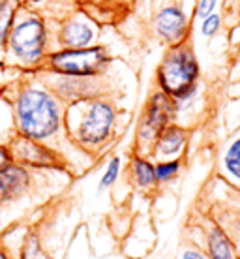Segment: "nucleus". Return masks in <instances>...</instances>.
I'll list each match as a JSON object with an SVG mask.
<instances>
[{
	"label": "nucleus",
	"instance_id": "obj_1",
	"mask_svg": "<svg viewBox=\"0 0 240 259\" xmlns=\"http://www.w3.org/2000/svg\"><path fill=\"white\" fill-rule=\"evenodd\" d=\"M13 118L19 136L39 141L49 147V141L64 126V102L36 73H23L12 84Z\"/></svg>",
	"mask_w": 240,
	"mask_h": 259
},
{
	"label": "nucleus",
	"instance_id": "obj_2",
	"mask_svg": "<svg viewBox=\"0 0 240 259\" xmlns=\"http://www.w3.org/2000/svg\"><path fill=\"white\" fill-rule=\"evenodd\" d=\"M53 49L51 19L34 4H19L2 57L4 64L21 73H36Z\"/></svg>",
	"mask_w": 240,
	"mask_h": 259
},
{
	"label": "nucleus",
	"instance_id": "obj_3",
	"mask_svg": "<svg viewBox=\"0 0 240 259\" xmlns=\"http://www.w3.org/2000/svg\"><path fill=\"white\" fill-rule=\"evenodd\" d=\"M201 83V62L191 38L165 47L156 68V84L169 98H176Z\"/></svg>",
	"mask_w": 240,
	"mask_h": 259
},
{
	"label": "nucleus",
	"instance_id": "obj_4",
	"mask_svg": "<svg viewBox=\"0 0 240 259\" xmlns=\"http://www.w3.org/2000/svg\"><path fill=\"white\" fill-rule=\"evenodd\" d=\"M113 64V55L104 44H94L83 49H59L55 47L41 70L75 75V77H102Z\"/></svg>",
	"mask_w": 240,
	"mask_h": 259
},
{
	"label": "nucleus",
	"instance_id": "obj_5",
	"mask_svg": "<svg viewBox=\"0 0 240 259\" xmlns=\"http://www.w3.org/2000/svg\"><path fill=\"white\" fill-rule=\"evenodd\" d=\"M81 109L75 124V139L86 149H98L107 143L117 126V107L107 94L75 104Z\"/></svg>",
	"mask_w": 240,
	"mask_h": 259
},
{
	"label": "nucleus",
	"instance_id": "obj_6",
	"mask_svg": "<svg viewBox=\"0 0 240 259\" xmlns=\"http://www.w3.org/2000/svg\"><path fill=\"white\" fill-rule=\"evenodd\" d=\"M191 12L186 0H156L150 15V34L163 47L176 46L191 38Z\"/></svg>",
	"mask_w": 240,
	"mask_h": 259
},
{
	"label": "nucleus",
	"instance_id": "obj_7",
	"mask_svg": "<svg viewBox=\"0 0 240 259\" xmlns=\"http://www.w3.org/2000/svg\"><path fill=\"white\" fill-rule=\"evenodd\" d=\"M53 23V46L59 49H83L100 44L102 25L83 6H75Z\"/></svg>",
	"mask_w": 240,
	"mask_h": 259
},
{
	"label": "nucleus",
	"instance_id": "obj_8",
	"mask_svg": "<svg viewBox=\"0 0 240 259\" xmlns=\"http://www.w3.org/2000/svg\"><path fill=\"white\" fill-rule=\"evenodd\" d=\"M38 75L45 81L47 87L64 104H70V105L107 94L105 92V89H107L105 75H102V77H75V75L51 73V71H45V70H39Z\"/></svg>",
	"mask_w": 240,
	"mask_h": 259
},
{
	"label": "nucleus",
	"instance_id": "obj_9",
	"mask_svg": "<svg viewBox=\"0 0 240 259\" xmlns=\"http://www.w3.org/2000/svg\"><path fill=\"white\" fill-rule=\"evenodd\" d=\"M175 118V105L173 98H169L165 92L158 91L150 92L147 105H145L141 126H139V136L143 141L152 143L158 137V134L163 128H167Z\"/></svg>",
	"mask_w": 240,
	"mask_h": 259
},
{
	"label": "nucleus",
	"instance_id": "obj_10",
	"mask_svg": "<svg viewBox=\"0 0 240 259\" xmlns=\"http://www.w3.org/2000/svg\"><path fill=\"white\" fill-rule=\"evenodd\" d=\"M10 150H12L13 162L21 163L25 167L45 169V167H55L59 163V156L55 154V150L51 147H47L43 143L34 141V139H28V137H23V136L13 139Z\"/></svg>",
	"mask_w": 240,
	"mask_h": 259
},
{
	"label": "nucleus",
	"instance_id": "obj_11",
	"mask_svg": "<svg viewBox=\"0 0 240 259\" xmlns=\"http://www.w3.org/2000/svg\"><path fill=\"white\" fill-rule=\"evenodd\" d=\"M30 184L32 177L28 173V167L15 162L6 165L0 171V205L19 199L21 195L26 194Z\"/></svg>",
	"mask_w": 240,
	"mask_h": 259
},
{
	"label": "nucleus",
	"instance_id": "obj_12",
	"mask_svg": "<svg viewBox=\"0 0 240 259\" xmlns=\"http://www.w3.org/2000/svg\"><path fill=\"white\" fill-rule=\"evenodd\" d=\"M188 141V134L186 130L176 126V124H169L167 128H163L158 137L152 141V149H154V156L160 160H171L180 154Z\"/></svg>",
	"mask_w": 240,
	"mask_h": 259
},
{
	"label": "nucleus",
	"instance_id": "obj_13",
	"mask_svg": "<svg viewBox=\"0 0 240 259\" xmlns=\"http://www.w3.org/2000/svg\"><path fill=\"white\" fill-rule=\"evenodd\" d=\"M131 179H133V184L137 188L147 190L152 188L156 184V169H154V163L147 160V158H133L131 162Z\"/></svg>",
	"mask_w": 240,
	"mask_h": 259
},
{
	"label": "nucleus",
	"instance_id": "obj_14",
	"mask_svg": "<svg viewBox=\"0 0 240 259\" xmlns=\"http://www.w3.org/2000/svg\"><path fill=\"white\" fill-rule=\"evenodd\" d=\"M19 0H6L2 6H0V59L4 57L8 46V38L12 32L13 21H15V13L19 8Z\"/></svg>",
	"mask_w": 240,
	"mask_h": 259
},
{
	"label": "nucleus",
	"instance_id": "obj_15",
	"mask_svg": "<svg viewBox=\"0 0 240 259\" xmlns=\"http://www.w3.org/2000/svg\"><path fill=\"white\" fill-rule=\"evenodd\" d=\"M221 167L233 181L240 182V136L233 137L221 156Z\"/></svg>",
	"mask_w": 240,
	"mask_h": 259
},
{
	"label": "nucleus",
	"instance_id": "obj_16",
	"mask_svg": "<svg viewBox=\"0 0 240 259\" xmlns=\"http://www.w3.org/2000/svg\"><path fill=\"white\" fill-rule=\"evenodd\" d=\"M208 250L212 259H234L231 242L221 229H214L208 237Z\"/></svg>",
	"mask_w": 240,
	"mask_h": 259
},
{
	"label": "nucleus",
	"instance_id": "obj_17",
	"mask_svg": "<svg viewBox=\"0 0 240 259\" xmlns=\"http://www.w3.org/2000/svg\"><path fill=\"white\" fill-rule=\"evenodd\" d=\"M223 21H225V15L220 10L207 15L205 19L199 21V36L203 39H212L220 36V32L223 30Z\"/></svg>",
	"mask_w": 240,
	"mask_h": 259
},
{
	"label": "nucleus",
	"instance_id": "obj_18",
	"mask_svg": "<svg viewBox=\"0 0 240 259\" xmlns=\"http://www.w3.org/2000/svg\"><path fill=\"white\" fill-rule=\"evenodd\" d=\"M180 160L178 158H171V160H160L154 165L156 169V182H169L173 181L178 171H180Z\"/></svg>",
	"mask_w": 240,
	"mask_h": 259
},
{
	"label": "nucleus",
	"instance_id": "obj_19",
	"mask_svg": "<svg viewBox=\"0 0 240 259\" xmlns=\"http://www.w3.org/2000/svg\"><path fill=\"white\" fill-rule=\"evenodd\" d=\"M221 0H195L194 8H191V19L194 21H201L205 19L207 15L214 13L220 10Z\"/></svg>",
	"mask_w": 240,
	"mask_h": 259
},
{
	"label": "nucleus",
	"instance_id": "obj_20",
	"mask_svg": "<svg viewBox=\"0 0 240 259\" xmlns=\"http://www.w3.org/2000/svg\"><path fill=\"white\" fill-rule=\"evenodd\" d=\"M118 175H120V158H111L109 163H107V167H105L104 175L100 179V190H107L111 188L115 182H117Z\"/></svg>",
	"mask_w": 240,
	"mask_h": 259
},
{
	"label": "nucleus",
	"instance_id": "obj_21",
	"mask_svg": "<svg viewBox=\"0 0 240 259\" xmlns=\"http://www.w3.org/2000/svg\"><path fill=\"white\" fill-rule=\"evenodd\" d=\"M12 162H13V158H12V150H10V147H6V145L0 143V171L6 167V165H10Z\"/></svg>",
	"mask_w": 240,
	"mask_h": 259
},
{
	"label": "nucleus",
	"instance_id": "obj_22",
	"mask_svg": "<svg viewBox=\"0 0 240 259\" xmlns=\"http://www.w3.org/2000/svg\"><path fill=\"white\" fill-rule=\"evenodd\" d=\"M182 259H205V257H203L201 253H197V252H191V250H188V252H184Z\"/></svg>",
	"mask_w": 240,
	"mask_h": 259
},
{
	"label": "nucleus",
	"instance_id": "obj_23",
	"mask_svg": "<svg viewBox=\"0 0 240 259\" xmlns=\"http://www.w3.org/2000/svg\"><path fill=\"white\" fill-rule=\"evenodd\" d=\"M68 4H73V6H84V4H88V2H96V0H64Z\"/></svg>",
	"mask_w": 240,
	"mask_h": 259
},
{
	"label": "nucleus",
	"instance_id": "obj_24",
	"mask_svg": "<svg viewBox=\"0 0 240 259\" xmlns=\"http://www.w3.org/2000/svg\"><path fill=\"white\" fill-rule=\"evenodd\" d=\"M0 259H6V257H4V253H2V252H0Z\"/></svg>",
	"mask_w": 240,
	"mask_h": 259
},
{
	"label": "nucleus",
	"instance_id": "obj_25",
	"mask_svg": "<svg viewBox=\"0 0 240 259\" xmlns=\"http://www.w3.org/2000/svg\"><path fill=\"white\" fill-rule=\"evenodd\" d=\"M4 2H6V0H0V6H2V4H4Z\"/></svg>",
	"mask_w": 240,
	"mask_h": 259
},
{
	"label": "nucleus",
	"instance_id": "obj_26",
	"mask_svg": "<svg viewBox=\"0 0 240 259\" xmlns=\"http://www.w3.org/2000/svg\"><path fill=\"white\" fill-rule=\"evenodd\" d=\"M238 218H240V208H238Z\"/></svg>",
	"mask_w": 240,
	"mask_h": 259
}]
</instances>
